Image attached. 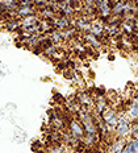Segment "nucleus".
Wrapping results in <instances>:
<instances>
[{
  "label": "nucleus",
  "instance_id": "20e7f679",
  "mask_svg": "<svg viewBox=\"0 0 138 153\" xmlns=\"http://www.w3.org/2000/svg\"><path fill=\"white\" fill-rule=\"evenodd\" d=\"M72 21H74V17H67V16H63V15H57L55 17L51 20V24H53L54 29L63 30V29H67V28L72 27Z\"/></svg>",
  "mask_w": 138,
  "mask_h": 153
},
{
  "label": "nucleus",
  "instance_id": "2eb2a0df",
  "mask_svg": "<svg viewBox=\"0 0 138 153\" xmlns=\"http://www.w3.org/2000/svg\"><path fill=\"white\" fill-rule=\"evenodd\" d=\"M78 33L79 32L76 30L74 27H70V28H67V29L61 30V34H62L63 41H66V42H70V41L74 40L75 37H78Z\"/></svg>",
  "mask_w": 138,
  "mask_h": 153
},
{
  "label": "nucleus",
  "instance_id": "dca6fc26",
  "mask_svg": "<svg viewBox=\"0 0 138 153\" xmlns=\"http://www.w3.org/2000/svg\"><path fill=\"white\" fill-rule=\"evenodd\" d=\"M47 36H49V40L51 44H55V45H59L62 48V44L65 42L62 38V34H61V30H57V29H53L50 32V33H47Z\"/></svg>",
  "mask_w": 138,
  "mask_h": 153
},
{
  "label": "nucleus",
  "instance_id": "6ab92c4d",
  "mask_svg": "<svg viewBox=\"0 0 138 153\" xmlns=\"http://www.w3.org/2000/svg\"><path fill=\"white\" fill-rule=\"evenodd\" d=\"M118 153H126V152H125V151H121V152H118Z\"/></svg>",
  "mask_w": 138,
  "mask_h": 153
},
{
  "label": "nucleus",
  "instance_id": "1a4fd4ad",
  "mask_svg": "<svg viewBox=\"0 0 138 153\" xmlns=\"http://www.w3.org/2000/svg\"><path fill=\"white\" fill-rule=\"evenodd\" d=\"M40 20L41 19L37 13L20 19V30H27V29H29V28L34 27V25H37L38 23H40Z\"/></svg>",
  "mask_w": 138,
  "mask_h": 153
},
{
  "label": "nucleus",
  "instance_id": "4468645a",
  "mask_svg": "<svg viewBox=\"0 0 138 153\" xmlns=\"http://www.w3.org/2000/svg\"><path fill=\"white\" fill-rule=\"evenodd\" d=\"M37 15L40 16V19H42V20H50V21L57 16V13L53 11V9H50L47 7L37 9Z\"/></svg>",
  "mask_w": 138,
  "mask_h": 153
},
{
  "label": "nucleus",
  "instance_id": "f3484780",
  "mask_svg": "<svg viewBox=\"0 0 138 153\" xmlns=\"http://www.w3.org/2000/svg\"><path fill=\"white\" fill-rule=\"evenodd\" d=\"M124 151L126 153H138V139L134 137L128 139L126 143H125Z\"/></svg>",
  "mask_w": 138,
  "mask_h": 153
},
{
  "label": "nucleus",
  "instance_id": "9b49d317",
  "mask_svg": "<svg viewBox=\"0 0 138 153\" xmlns=\"http://www.w3.org/2000/svg\"><path fill=\"white\" fill-rule=\"evenodd\" d=\"M109 107V102L107 100V98L104 95H97V98L95 99V104H94V112L96 115H100L104 112L105 110Z\"/></svg>",
  "mask_w": 138,
  "mask_h": 153
},
{
  "label": "nucleus",
  "instance_id": "f03ea898",
  "mask_svg": "<svg viewBox=\"0 0 138 153\" xmlns=\"http://www.w3.org/2000/svg\"><path fill=\"white\" fill-rule=\"evenodd\" d=\"M118 116H120V112H118L113 106H109L107 110L101 114V119L111 135H114V128H116V126H117Z\"/></svg>",
  "mask_w": 138,
  "mask_h": 153
},
{
  "label": "nucleus",
  "instance_id": "6e6552de",
  "mask_svg": "<svg viewBox=\"0 0 138 153\" xmlns=\"http://www.w3.org/2000/svg\"><path fill=\"white\" fill-rule=\"evenodd\" d=\"M37 8L36 5H18L15 9V19H22L30 15H36Z\"/></svg>",
  "mask_w": 138,
  "mask_h": 153
},
{
  "label": "nucleus",
  "instance_id": "7ed1b4c3",
  "mask_svg": "<svg viewBox=\"0 0 138 153\" xmlns=\"http://www.w3.org/2000/svg\"><path fill=\"white\" fill-rule=\"evenodd\" d=\"M67 131H69L76 140H79L80 143H82V140L86 135L84 128H83V124L78 119L76 115H71V117L67 119Z\"/></svg>",
  "mask_w": 138,
  "mask_h": 153
},
{
  "label": "nucleus",
  "instance_id": "9d476101",
  "mask_svg": "<svg viewBox=\"0 0 138 153\" xmlns=\"http://www.w3.org/2000/svg\"><path fill=\"white\" fill-rule=\"evenodd\" d=\"M82 40L84 41V44L89 48H92V49H100V48L103 46V41L100 40V38H97L96 36H94V34L91 33H84L82 34Z\"/></svg>",
  "mask_w": 138,
  "mask_h": 153
},
{
  "label": "nucleus",
  "instance_id": "a211bd4d",
  "mask_svg": "<svg viewBox=\"0 0 138 153\" xmlns=\"http://www.w3.org/2000/svg\"><path fill=\"white\" fill-rule=\"evenodd\" d=\"M40 28H41V33L42 34H47L54 29L50 20H42V19L40 20Z\"/></svg>",
  "mask_w": 138,
  "mask_h": 153
},
{
  "label": "nucleus",
  "instance_id": "ddd939ff",
  "mask_svg": "<svg viewBox=\"0 0 138 153\" xmlns=\"http://www.w3.org/2000/svg\"><path fill=\"white\" fill-rule=\"evenodd\" d=\"M4 29L7 32H18L20 30V19H8L4 21Z\"/></svg>",
  "mask_w": 138,
  "mask_h": 153
},
{
  "label": "nucleus",
  "instance_id": "f8f14e48",
  "mask_svg": "<svg viewBox=\"0 0 138 153\" xmlns=\"http://www.w3.org/2000/svg\"><path fill=\"white\" fill-rule=\"evenodd\" d=\"M125 143H126V140H125V139H117V137H114L113 141H112L111 145H109V153H118V152L124 151Z\"/></svg>",
  "mask_w": 138,
  "mask_h": 153
},
{
  "label": "nucleus",
  "instance_id": "39448f33",
  "mask_svg": "<svg viewBox=\"0 0 138 153\" xmlns=\"http://www.w3.org/2000/svg\"><path fill=\"white\" fill-rule=\"evenodd\" d=\"M125 114H126V116L129 117L131 122L138 120V95L130 99L126 108H125Z\"/></svg>",
  "mask_w": 138,
  "mask_h": 153
},
{
  "label": "nucleus",
  "instance_id": "0eeeda50",
  "mask_svg": "<svg viewBox=\"0 0 138 153\" xmlns=\"http://www.w3.org/2000/svg\"><path fill=\"white\" fill-rule=\"evenodd\" d=\"M58 15H63V16H67V17H75L78 15V11L70 3L62 0V1L58 3Z\"/></svg>",
  "mask_w": 138,
  "mask_h": 153
},
{
  "label": "nucleus",
  "instance_id": "423d86ee",
  "mask_svg": "<svg viewBox=\"0 0 138 153\" xmlns=\"http://www.w3.org/2000/svg\"><path fill=\"white\" fill-rule=\"evenodd\" d=\"M75 98H76V100L79 102V104L82 107L94 108L95 99H94V97H92V94H89L88 91H79Z\"/></svg>",
  "mask_w": 138,
  "mask_h": 153
},
{
  "label": "nucleus",
  "instance_id": "f257e3e1",
  "mask_svg": "<svg viewBox=\"0 0 138 153\" xmlns=\"http://www.w3.org/2000/svg\"><path fill=\"white\" fill-rule=\"evenodd\" d=\"M130 132H131V120L126 116L125 111L124 112H120L117 126L114 128V137L128 140L130 137Z\"/></svg>",
  "mask_w": 138,
  "mask_h": 153
}]
</instances>
